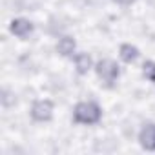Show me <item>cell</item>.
Listing matches in <instances>:
<instances>
[{
    "mask_svg": "<svg viewBox=\"0 0 155 155\" xmlns=\"http://www.w3.org/2000/svg\"><path fill=\"white\" fill-rule=\"evenodd\" d=\"M102 117V110L97 102L93 101H84L79 102L73 108V120L77 124H97Z\"/></svg>",
    "mask_w": 155,
    "mask_h": 155,
    "instance_id": "6da1fadb",
    "label": "cell"
},
{
    "mask_svg": "<svg viewBox=\"0 0 155 155\" xmlns=\"http://www.w3.org/2000/svg\"><path fill=\"white\" fill-rule=\"evenodd\" d=\"M95 71H97V77L106 84V86H111L120 75V69H119V64L111 58H102L97 62L95 66Z\"/></svg>",
    "mask_w": 155,
    "mask_h": 155,
    "instance_id": "7a4b0ae2",
    "label": "cell"
},
{
    "mask_svg": "<svg viewBox=\"0 0 155 155\" xmlns=\"http://www.w3.org/2000/svg\"><path fill=\"white\" fill-rule=\"evenodd\" d=\"M53 117V102L51 101H35L31 106V119L35 122H48Z\"/></svg>",
    "mask_w": 155,
    "mask_h": 155,
    "instance_id": "3957f363",
    "label": "cell"
},
{
    "mask_svg": "<svg viewBox=\"0 0 155 155\" xmlns=\"http://www.w3.org/2000/svg\"><path fill=\"white\" fill-rule=\"evenodd\" d=\"M33 22H29L28 18H13L9 24V31L18 38H28L33 33Z\"/></svg>",
    "mask_w": 155,
    "mask_h": 155,
    "instance_id": "277c9868",
    "label": "cell"
},
{
    "mask_svg": "<svg viewBox=\"0 0 155 155\" xmlns=\"http://www.w3.org/2000/svg\"><path fill=\"white\" fill-rule=\"evenodd\" d=\"M139 142L144 150L155 151V124H146L139 133Z\"/></svg>",
    "mask_w": 155,
    "mask_h": 155,
    "instance_id": "5b68a950",
    "label": "cell"
},
{
    "mask_svg": "<svg viewBox=\"0 0 155 155\" xmlns=\"http://www.w3.org/2000/svg\"><path fill=\"white\" fill-rule=\"evenodd\" d=\"M93 66V60L88 53H77L75 55V69L79 75H86Z\"/></svg>",
    "mask_w": 155,
    "mask_h": 155,
    "instance_id": "8992f818",
    "label": "cell"
},
{
    "mask_svg": "<svg viewBox=\"0 0 155 155\" xmlns=\"http://www.w3.org/2000/svg\"><path fill=\"white\" fill-rule=\"evenodd\" d=\"M119 55H120V58L126 62V64H133L137 58H139V49L135 48V46H131V44H120V49H119Z\"/></svg>",
    "mask_w": 155,
    "mask_h": 155,
    "instance_id": "52a82bcc",
    "label": "cell"
},
{
    "mask_svg": "<svg viewBox=\"0 0 155 155\" xmlns=\"http://www.w3.org/2000/svg\"><path fill=\"white\" fill-rule=\"evenodd\" d=\"M57 51L62 55V57H71L73 51H75V40L71 37H62L57 44Z\"/></svg>",
    "mask_w": 155,
    "mask_h": 155,
    "instance_id": "ba28073f",
    "label": "cell"
},
{
    "mask_svg": "<svg viewBox=\"0 0 155 155\" xmlns=\"http://www.w3.org/2000/svg\"><path fill=\"white\" fill-rule=\"evenodd\" d=\"M142 75L146 77L150 82L155 84V62H153V60H146V62L142 64Z\"/></svg>",
    "mask_w": 155,
    "mask_h": 155,
    "instance_id": "9c48e42d",
    "label": "cell"
},
{
    "mask_svg": "<svg viewBox=\"0 0 155 155\" xmlns=\"http://www.w3.org/2000/svg\"><path fill=\"white\" fill-rule=\"evenodd\" d=\"M115 2H119V4H130L131 0H115Z\"/></svg>",
    "mask_w": 155,
    "mask_h": 155,
    "instance_id": "30bf717a",
    "label": "cell"
}]
</instances>
